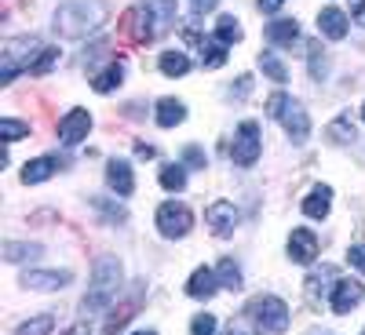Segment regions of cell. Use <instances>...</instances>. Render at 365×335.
<instances>
[{"mask_svg":"<svg viewBox=\"0 0 365 335\" xmlns=\"http://www.w3.org/2000/svg\"><path fill=\"white\" fill-rule=\"evenodd\" d=\"M106 4L103 0H66L63 8L55 11V33L58 37H70V41H77V37H88L91 29H99L103 22H106Z\"/></svg>","mask_w":365,"mask_h":335,"instance_id":"obj_1","label":"cell"},{"mask_svg":"<svg viewBox=\"0 0 365 335\" xmlns=\"http://www.w3.org/2000/svg\"><path fill=\"white\" fill-rule=\"evenodd\" d=\"M172 22H175V0H143L139 8H132L125 15L128 37L139 41V44L161 37L165 29H172Z\"/></svg>","mask_w":365,"mask_h":335,"instance_id":"obj_2","label":"cell"},{"mask_svg":"<svg viewBox=\"0 0 365 335\" xmlns=\"http://www.w3.org/2000/svg\"><path fill=\"white\" fill-rule=\"evenodd\" d=\"M120 277H125V270H120L117 255L96 259L91 288H88V295L81 299V310H84V314H99L103 307H110V299H117V292H120Z\"/></svg>","mask_w":365,"mask_h":335,"instance_id":"obj_3","label":"cell"},{"mask_svg":"<svg viewBox=\"0 0 365 335\" xmlns=\"http://www.w3.org/2000/svg\"><path fill=\"white\" fill-rule=\"evenodd\" d=\"M44 44L37 37H11L4 41V48H0V84H11L15 73H29L34 70V63L41 58Z\"/></svg>","mask_w":365,"mask_h":335,"instance_id":"obj_4","label":"cell"},{"mask_svg":"<svg viewBox=\"0 0 365 335\" xmlns=\"http://www.w3.org/2000/svg\"><path fill=\"white\" fill-rule=\"evenodd\" d=\"M245 317L256 321L267 335H282L289 328V307H285L278 295H256L249 307H245Z\"/></svg>","mask_w":365,"mask_h":335,"instance_id":"obj_5","label":"cell"},{"mask_svg":"<svg viewBox=\"0 0 365 335\" xmlns=\"http://www.w3.org/2000/svg\"><path fill=\"white\" fill-rule=\"evenodd\" d=\"M190 226H194V216H190V208H187V204L165 201V204L158 208V230H161V237L179 240V237H187V233H190Z\"/></svg>","mask_w":365,"mask_h":335,"instance_id":"obj_6","label":"cell"},{"mask_svg":"<svg viewBox=\"0 0 365 335\" xmlns=\"http://www.w3.org/2000/svg\"><path fill=\"white\" fill-rule=\"evenodd\" d=\"M259 149H263V142H259V124H256V120H245V124L237 128V139H234V149H230L234 164H237V168H252V164L259 161Z\"/></svg>","mask_w":365,"mask_h":335,"instance_id":"obj_7","label":"cell"},{"mask_svg":"<svg viewBox=\"0 0 365 335\" xmlns=\"http://www.w3.org/2000/svg\"><path fill=\"white\" fill-rule=\"evenodd\" d=\"M88 132H91V113H88V110H70L63 120H58V139H63L66 146L84 142Z\"/></svg>","mask_w":365,"mask_h":335,"instance_id":"obj_8","label":"cell"},{"mask_svg":"<svg viewBox=\"0 0 365 335\" xmlns=\"http://www.w3.org/2000/svg\"><path fill=\"white\" fill-rule=\"evenodd\" d=\"M205 219H208V226H212L216 237H230L234 226H237V208L230 201H212L205 208Z\"/></svg>","mask_w":365,"mask_h":335,"instance_id":"obj_9","label":"cell"},{"mask_svg":"<svg viewBox=\"0 0 365 335\" xmlns=\"http://www.w3.org/2000/svg\"><path fill=\"white\" fill-rule=\"evenodd\" d=\"M365 299V285L361 281H336V285H332V314H351L354 307H358V302Z\"/></svg>","mask_w":365,"mask_h":335,"instance_id":"obj_10","label":"cell"},{"mask_svg":"<svg viewBox=\"0 0 365 335\" xmlns=\"http://www.w3.org/2000/svg\"><path fill=\"white\" fill-rule=\"evenodd\" d=\"M70 281H73L70 270H29V273H22V285L37 288V292H58V288H66Z\"/></svg>","mask_w":365,"mask_h":335,"instance_id":"obj_11","label":"cell"},{"mask_svg":"<svg viewBox=\"0 0 365 335\" xmlns=\"http://www.w3.org/2000/svg\"><path fill=\"white\" fill-rule=\"evenodd\" d=\"M282 124H285V132H289V139L292 142H303V139H307L311 135V117H307V110H303L299 102H285V110H282Z\"/></svg>","mask_w":365,"mask_h":335,"instance_id":"obj_12","label":"cell"},{"mask_svg":"<svg viewBox=\"0 0 365 335\" xmlns=\"http://www.w3.org/2000/svg\"><path fill=\"white\" fill-rule=\"evenodd\" d=\"M314 255H318V237L311 230H303V226L292 230V237H289V259L299 262V266H311Z\"/></svg>","mask_w":365,"mask_h":335,"instance_id":"obj_13","label":"cell"},{"mask_svg":"<svg viewBox=\"0 0 365 335\" xmlns=\"http://www.w3.org/2000/svg\"><path fill=\"white\" fill-rule=\"evenodd\" d=\"M139 302H143V285H135V288H132L128 302H120V307H113V314H110V321H106L103 335H117L120 328H125V324H128V321L135 317V310H139Z\"/></svg>","mask_w":365,"mask_h":335,"instance_id":"obj_14","label":"cell"},{"mask_svg":"<svg viewBox=\"0 0 365 335\" xmlns=\"http://www.w3.org/2000/svg\"><path fill=\"white\" fill-rule=\"evenodd\" d=\"M220 288V277H216V270H208V266H197L190 273V281H187V295L190 299H212Z\"/></svg>","mask_w":365,"mask_h":335,"instance_id":"obj_15","label":"cell"},{"mask_svg":"<svg viewBox=\"0 0 365 335\" xmlns=\"http://www.w3.org/2000/svg\"><path fill=\"white\" fill-rule=\"evenodd\" d=\"M106 182L117 190V197H132V190H135L132 164H128V161H110V168H106Z\"/></svg>","mask_w":365,"mask_h":335,"instance_id":"obj_16","label":"cell"},{"mask_svg":"<svg viewBox=\"0 0 365 335\" xmlns=\"http://www.w3.org/2000/svg\"><path fill=\"white\" fill-rule=\"evenodd\" d=\"M318 29H322L329 41H344L351 26H347V15H344L340 8H325V11L318 15Z\"/></svg>","mask_w":365,"mask_h":335,"instance_id":"obj_17","label":"cell"},{"mask_svg":"<svg viewBox=\"0 0 365 335\" xmlns=\"http://www.w3.org/2000/svg\"><path fill=\"white\" fill-rule=\"evenodd\" d=\"M58 168H63V161H58V157H37V161H26V168H22V182H26V186H34V182L51 179Z\"/></svg>","mask_w":365,"mask_h":335,"instance_id":"obj_18","label":"cell"},{"mask_svg":"<svg viewBox=\"0 0 365 335\" xmlns=\"http://www.w3.org/2000/svg\"><path fill=\"white\" fill-rule=\"evenodd\" d=\"M329 208H332V190H329V186H314V190L307 193V201H303V216L325 219Z\"/></svg>","mask_w":365,"mask_h":335,"instance_id":"obj_19","label":"cell"},{"mask_svg":"<svg viewBox=\"0 0 365 335\" xmlns=\"http://www.w3.org/2000/svg\"><path fill=\"white\" fill-rule=\"evenodd\" d=\"M267 41H270V44H285V48H292V44L299 41V26H296L292 18L270 22V26H267Z\"/></svg>","mask_w":365,"mask_h":335,"instance_id":"obj_20","label":"cell"},{"mask_svg":"<svg viewBox=\"0 0 365 335\" xmlns=\"http://www.w3.org/2000/svg\"><path fill=\"white\" fill-rule=\"evenodd\" d=\"M325 139L329 142H336V146H347V142H354L358 139V132H354V120H351V113H340L332 124L325 128Z\"/></svg>","mask_w":365,"mask_h":335,"instance_id":"obj_21","label":"cell"},{"mask_svg":"<svg viewBox=\"0 0 365 335\" xmlns=\"http://www.w3.org/2000/svg\"><path fill=\"white\" fill-rule=\"evenodd\" d=\"M120 80H125V66H120V63H110L106 70H99L96 77H91V87H96L99 95H110L113 87H120Z\"/></svg>","mask_w":365,"mask_h":335,"instance_id":"obj_22","label":"cell"},{"mask_svg":"<svg viewBox=\"0 0 365 335\" xmlns=\"http://www.w3.org/2000/svg\"><path fill=\"white\" fill-rule=\"evenodd\" d=\"M187 120V106H182L179 99H161L158 102V124L161 128H175V124H182Z\"/></svg>","mask_w":365,"mask_h":335,"instance_id":"obj_23","label":"cell"},{"mask_svg":"<svg viewBox=\"0 0 365 335\" xmlns=\"http://www.w3.org/2000/svg\"><path fill=\"white\" fill-rule=\"evenodd\" d=\"M158 66H161V73H165V77H182V73L190 70V58L182 55V51H161Z\"/></svg>","mask_w":365,"mask_h":335,"instance_id":"obj_24","label":"cell"},{"mask_svg":"<svg viewBox=\"0 0 365 335\" xmlns=\"http://www.w3.org/2000/svg\"><path fill=\"white\" fill-rule=\"evenodd\" d=\"M216 277H220V288H227V292H241V266H237L234 259H220Z\"/></svg>","mask_w":365,"mask_h":335,"instance_id":"obj_25","label":"cell"},{"mask_svg":"<svg viewBox=\"0 0 365 335\" xmlns=\"http://www.w3.org/2000/svg\"><path fill=\"white\" fill-rule=\"evenodd\" d=\"M259 70L274 80V84H285L289 80V70H285V63L274 51H259Z\"/></svg>","mask_w":365,"mask_h":335,"instance_id":"obj_26","label":"cell"},{"mask_svg":"<svg viewBox=\"0 0 365 335\" xmlns=\"http://www.w3.org/2000/svg\"><path fill=\"white\" fill-rule=\"evenodd\" d=\"M223 63H227V44L208 41V44L201 48V66H205V70H220Z\"/></svg>","mask_w":365,"mask_h":335,"instance_id":"obj_27","label":"cell"},{"mask_svg":"<svg viewBox=\"0 0 365 335\" xmlns=\"http://www.w3.org/2000/svg\"><path fill=\"white\" fill-rule=\"evenodd\" d=\"M161 186L172 190V193L187 190V168H182V164H168V168H161Z\"/></svg>","mask_w":365,"mask_h":335,"instance_id":"obj_28","label":"cell"},{"mask_svg":"<svg viewBox=\"0 0 365 335\" xmlns=\"http://www.w3.org/2000/svg\"><path fill=\"white\" fill-rule=\"evenodd\" d=\"M216 41H220V44H227V48L241 41V26H237V18H234V15H223V18L216 22Z\"/></svg>","mask_w":365,"mask_h":335,"instance_id":"obj_29","label":"cell"},{"mask_svg":"<svg viewBox=\"0 0 365 335\" xmlns=\"http://www.w3.org/2000/svg\"><path fill=\"white\" fill-rule=\"evenodd\" d=\"M22 135H29V120H15V117L0 120V139L4 142H19Z\"/></svg>","mask_w":365,"mask_h":335,"instance_id":"obj_30","label":"cell"},{"mask_svg":"<svg viewBox=\"0 0 365 335\" xmlns=\"http://www.w3.org/2000/svg\"><path fill=\"white\" fill-rule=\"evenodd\" d=\"M41 255V245H19V240H4V259L8 262H22V259H34Z\"/></svg>","mask_w":365,"mask_h":335,"instance_id":"obj_31","label":"cell"},{"mask_svg":"<svg viewBox=\"0 0 365 335\" xmlns=\"http://www.w3.org/2000/svg\"><path fill=\"white\" fill-rule=\"evenodd\" d=\"M55 328V317L51 314H41V317H34V321H22L19 324V335H48Z\"/></svg>","mask_w":365,"mask_h":335,"instance_id":"obj_32","label":"cell"},{"mask_svg":"<svg viewBox=\"0 0 365 335\" xmlns=\"http://www.w3.org/2000/svg\"><path fill=\"white\" fill-rule=\"evenodd\" d=\"M91 204H96L110 223H125V219H128V211L120 208V204H113V201H106V197H91Z\"/></svg>","mask_w":365,"mask_h":335,"instance_id":"obj_33","label":"cell"},{"mask_svg":"<svg viewBox=\"0 0 365 335\" xmlns=\"http://www.w3.org/2000/svg\"><path fill=\"white\" fill-rule=\"evenodd\" d=\"M58 55H63L58 48H44V51H41V58L34 63V70H29V73H34V77H44V73H48V70L58 63Z\"/></svg>","mask_w":365,"mask_h":335,"instance_id":"obj_34","label":"cell"},{"mask_svg":"<svg viewBox=\"0 0 365 335\" xmlns=\"http://www.w3.org/2000/svg\"><path fill=\"white\" fill-rule=\"evenodd\" d=\"M307 58H311V77H314V80H322V77H325V70H329V66H325L322 48H318V44H307Z\"/></svg>","mask_w":365,"mask_h":335,"instance_id":"obj_35","label":"cell"},{"mask_svg":"<svg viewBox=\"0 0 365 335\" xmlns=\"http://www.w3.org/2000/svg\"><path fill=\"white\" fill-rule=\"evenodd\" d=\"M182 164H187V168H208L205 149L201 146H187V149H182Z\"/></svg>","mask_w":365,"mask_h":335,"instance_id":"obj_36","label":"cell"},{"mask_svg":"<svg viewBox=\"0 0 365 335\" xmlns=\"http://www.w3.org/2000/svg\"><path fill=\"white\" fill-rule=\"evenodd\" d=\"M190 335H216V317L212 314H197L190 324Z\"/></svg>","mask_w":365,"mask_h":335,"instance_id":"obj_37","label":"cell"},{"mask_svg":"<svg viewBox=\"0 0 365 335\" xmlns=\"http://www.w3.org/2000/svg\"><path fill=\"white\" fill-rule=\"evenodd\" d=\"M285 102H289V95H282V91H278V95H270V99H267V117L278 120L282 110H285Z\"/></svg>","mask_w":365,"mask_h":335,"instance_id":"obj_38","label":"cell"},{"mask_svg":"<svg viewBox=\"0 0 365 335\" xmlns=\"http://www.w3.org/2000/svg\"><path fill=\"white\" fill-rule=\"evenodd\" d=\"M249 91H252V77H249V73H241L237 84L230 87V95H234V99H249Z\"/></svg>","mask_w":365,"mask_h":335,"instance_id":"obj_39","label":"cell"},{"mask_svg":"<svg viewBox=\"0 0 365 335\" xmlns=\"http://www.w3.org/2000/svg\"><path fill=\"white\" fill-rule=\"evenodd\" d=\"M347 262H351V266H358V270L365 273V240H361V245H351V252H347Z\"/></svg>","mask_w":365,"mask_h":335,"instance_id":"obj_40","label":"cell"},{"mask_svg":"<svg viewBox=\"0 0 365 335\" xmlns=\"http://www.w3.org/2000/svg\"><path fill=\"white\" fill-rule=\"evenodd\" d=\"M223 335H256V328H252L249 321H234V324H230Z\"/></svg>","mask_w":365,"mask_h":335,"instance_id":"obj_41","label":"cell"},{"mask_svg":"<svg viewBox=\"0 0 365 335\" xmlns=\"http://www.w3.org/2000/svg\"><path fill=\"white\" fill-rule=\"evenodd\" d=\"M216 4H220V0H190V8H194V15H205V11H216Z\"/></svg>","mask_w":365,"mask_h":335,"instance_id":"obj_42","label":"cell"},{"mask_svg":"<svg viewBox=\"0 0 365 335\" xmlns=\"http://www.w3.org/2000/svg\"><path fill=\"white\" fill-rule=\"evenodd\" d=\"M351 18L358 26H365V0H351Z\"/></svg>","mask_w":365,"mask_h":335,"instance_id":"obj_43","label":"cell"},{"mask_svg":"<svg viewBox=\"0 0 365 335\" xmlns=\"http://www.w3.org/2000/svg\"><path fill=\"white\" fill-rule=\"evenodd\" d=\"M256 4H259V11L274 15V11H282V4H285V0H256Z\"/></svg>","mask_w":365,"mask_h":335,"instance_id":"obj_44","label":"cell"},{"mask_svg":"<svg viewBox=\"0 0 365 335\" xmlns=\"http://www.w3.org/2000/svg\"><path fill=\"white\" fill-rule=\"evenodd\" d=\"M63 335H91V328H88V324H73V328H66Z\"/></svg>","mask_w":365,"mask_h":335,"instance_id":"obj_45","label":"cell"},{"mask_svg":"<svg viewBox=\"0 0 365 335\" xmlns=\"http://www.w3.org/2000/svg\"><path fill=\"white\" fill-rule=\"evenodd\" d=\"M135 154H139V157H154V146H146V142H135Z\"/></svg>","mask_w":365,"mask_h":335,"instance_id":"obj_46","label":"cell"},{"mask_svg":"<svg viewBox=\"0 0 365 335\" xmlns=\"http://www.w3.org/2000/svg\"><path fill=\"white\" fill-rule=\"evenodd\" d=\"M135 335H158V331H135Z\"/></svg>","mask_w":365,"mask_h":335,"instance_id":"obj_47","label":"cell"},{"mask_svg":"<svg viewBox=\"0 0 365 335\" xmlns=\"http://www.w3.org/2000/svg\"><path fill=\"white\" fill-rule=\"evenodd\" d=\"M361 120H365V106H361Z\"/></svg>","mask_w":365,"mask_h":335,"instance_id":"obj_48","label":"cell"},{"mask_svg":"<svg viewBox=\"0 0 365 335\" xmlns=\"http://www.w3.org/2000/svg\"><path fill=\"white\" fill-rule=\"evenodd\" d=\"M361 335H365V331H361Z\"/></svg>","mask_w":365,"mask_h":335,"instance_id":"obj_49","label":"cell"}]
</instances>
